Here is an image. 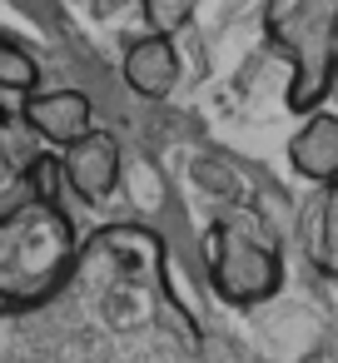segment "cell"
Instances as JSON below:
<instances>
[{
  "mask_svg": "<svg viewBox=\"0 0 338 363\" xmlns=\"http://www.w3.org/2000/svg\"><path fill=\"white\" fill-rule=\"evenodd\" d=\"M80 239L60 194L30 189L11 209H0V303L35 308L75 269Z\"/></svg>",
  "mask_w": 338,
  "mask_h": 363,
  "instance_id": "obj_1",
  "label": "cell"
},
{
  "mask_svg": "<svg viewBox=\"0 0 338 363\" xmlns=\"http://www.w3.org/2000/svg\"><path fill=\"white\" fill-rule=\"evenodd\" d=\"M264 30L288 55V110H323L338 75V0H264Z\"/></svg>",
  "mask_w": 338,
  "mask_h": 363,
  "instance_id": "obj_2",
  "label": "cell"
},
{
  "mask_svg": "<svg viewBox=\"0 0 338 363\" xmlns=\"http://www.w3.org/2000/svg\"><path fill=\"white\" fill-rule=\"evenodd\" d=\"M209 279L229 303H264L283 284V259L274 234L254 209H229L209 229Z\"/></svg>",
  "mask_w": 338,
  "mask_h": 363,
  "instance_id": "obj_3",
  "label": "cell"
},
{
  "mask_svg": "<svg viewBox=\"0 0 338 363\" xmlns=\"http://www.w3.org/2000/svg\"><path fill=\"white\" fill-rule=\"evenodd\" d=\"M60 160V179L70 184V194H80L85 204H100L115 194L120 184V169H125V155H120V140L110 130H90L85 140H75L70 150L55 155Z\"/></svg>",
  "mask_w": 338,
  "mask_h": 363,
  "instance_id": "obj_4",
  "label": "cell"
},
{
  "mask_svg": "<svg viewBox=\"0 0 338 363\" xmlns=\"http://www.w3.org/2000/svg\"><path fill=\"white\" fill-rule=\"evenodd\" d=\"M21 120L40 145L70 150L75 140H85L95 130V105L85 90H35V95H26Z\"/></svg>",
  "mask_w": 338,
  "mask_h": 363,
  "instance_id": "obj_5",
  "label": "cell"
},
{
  "mask_svg": "<svg viewBox=\"0 0 338 363\" xmlns=\"http://www.w3.org/2000/svg\"><path fill=\"white\" fill-rule=\"evenodd\" d=\"M120 75H125V85H130L135 95L164 100V95L179 85V50H174V40H164V35H140V40L125 50Z\"/></svg>",
  "mask_w": 338,
  "mask_h": 363,
  "instance_id": "obj_6",
  "label": "cell"
},
{
  "mask_svg": "<svg viewBox=\"0 0 338 363\" xmlns=\"http://www.w3.org/2000/svg\"><path fill=\"white\" fill-rule=\"evenodd\" d=\"M35 135L26 130L21 110H11L0 100V209H11L16 199L30 194V174H35Z\"/></svg>",
  "mask_w": 338,
  "mask_h": 363,
  "instance_id": "obj_7",
  "label": "cell"
},
{
  "mask_svg": "<svg viewBox=\"0 0 338 363\" xmlns=\"http://www.w3.org/2000/svg\"><path fill=\"white\" fill-rule=\"evenodd\" d=\"M288 160H293V169L303 174V179H313V184H338V115L323 105V110H313L308 120H303V130L288 140Z\"/></svg>",
  "mask_w": 338,
  "mask_h": 363,
  "instance_id": "obj_8",
  "label": "cell"
},
{
  "mask_svg": "<svg viewBox=\"0 0 338 363\" xmlns=\"http://www.w3.org/2000/svg\"><path fill=\"white\" fill-rule=\"evenodd\" d=\"M313 264H318V274L338 279V184H328L323 199H318V219H313Z\"/></svg>",
  "mask_w": 338,
  "mask_h": 363,
  "instance_id": "obj_9",
  "label": "cell"
},
{
  "mask_svg": "<svg viewBox=\"0 0 338 363\" xmlns=\"http://www.w3.org/2000/svg\"><path fill=\"white\" fill-rule=\"evenodd\" d=\"M0 90L11 95H35L40 90V65L26 45H16L11 35H0Z\"/></svg>",
  "mask_w": 338,
  "mask_h": 363,
  "instance_id": "obj_10",
  "label": "cell"
},
{
  "mask_svg": "<svg viewBox=\"0 0 338 363\" xmlns=\"http://www.w3.org/2000/svg\"><path fill=\"white\" fill-rule=\"evenodd\" d=\"M145 6V21H150V35H164V40H174L189 21H194V11H199V0H140Z\"/></svg>",
  "mask_w": 338,
  "mask_h": 363,
  "instance_id": "obj_11",
  "label": "cell"
}]
</instances>
